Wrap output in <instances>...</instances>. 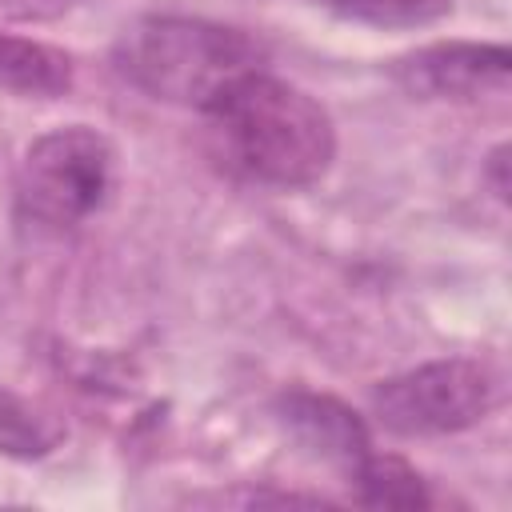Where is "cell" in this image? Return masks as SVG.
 Wrapping results in <instances>:
<instances>
[{
  "mask_svg": "<svg viewBox=\"0 0 512 512\" xmlns=\"http://www.w3.org/2000/svg\"><path fill=\"white\" fill-rule=\"evenodd\" d=\"M200 116L220 168L264 188H308L336 160L328 108L268 68L228 84Z\"/></svg>",
  "mask_w": 512,
  "mask_h": 512,
  "instance_id": "obj_1",
  "label": "cell"
},
{
  "mask_svg": "<svg viewBox=\"0 0 512 512\" xmlns=\"http://www.w3.org/2000/svg\"><path fill=\"white\" fill-rule=\"evenodd\" d=\"M276 412H280V424L292 432V440L304 452H312L324 464H336L344 476L372 452V436H368L364 420L336 396L292 388L280 396Z\"/></svg>",
  "mask_w": 512,
  "mask_h": 512,
  "instance_id": "obj_6",
  "label": "cell"
},
{
  "mask_svg": "<svg viewBox=\"0 0 512 512\" xmlns=\"http://www.w3.org/2000/svg\"><path fill=\"white\" fill-rule=\"evenodd\" d=\"M368 404L372 416L396 436H448L492 412L496 376L480 360L444 356L372 384Z\"/></svg>",
  "mask_w": 512,
  "mask_h": 512,
  "instance_id": "obj_4",
  "label": "cell"
},
{
  "mask_svg": "<svg viewBox=\"0 0 512 512\" xmlns=\"http://www.w3.org/2000/svg\"><path fill=\"white\" fill-rule=\"evenodd\" d=\"M112 140L88 124H60L36 136L16 168L20 216L44 228H76L112 192Z\"/></svg>",
  "mask_w": 512,
  "mask_h": 512,
  "instance_id": "obj_3",
  "label": "cell"
},
{
  "mask_svg": "<svg viewBox=\"0 0 512 512\" xmlns=\"http://www.w3.org/2000/svg\"><path fill=\"white\" fill-rule=\"evenodd\" d=\"M116 72L152 100L204 112L228 84L264 68V48L240 28L196 16H144L112 44Z\"/></svg>",
  "mask_w": 512,
  "mask_h": 512,
  "instance_id": "obj_2",
  "label": "cell"
},
{
  "mask_svg": "<svg viewBox=\"0 0 512 512\" xmlns=\"http://www.w3.org/2000/svg\"><path fill=\"white\" fill-rule=\"evenodd\" d=\"M488 176H492V192H496L500 200H508V148H504V144L492 148V156H488Z\"/></svg>",
  "mask_w": 512,
  "mask_h": 512,
  "instance_id": "obj_10",
  "label": "cell"
},
{
  "mask_svg": "<svg viewBox=\"0 0 512 512\" xmlns=\"http://www.w3.org/2000/svg\"><path fill=\"white\" fill-rule=\"evenodd\" d=\"M0 88L16 96H60L72 88V60L44 40L0 32Z\"/></svg>",
  "mask_w": 512,
  "mask_h": 512,
  "instance_id": "obj_7",
  "label": "cell"
},
{
  "mask_svg": "<svg viewBox=\"0 0 512 512\" xmlns=\"http://www.w3.org/2000/svg\"><path fill=\"white\" fill-rule=\"evenodd\" d=\"M344 480L352 488V500L368 508H428L432 504L420 472L404 464L400 456H384L376 448Z\"/></svg>",
  "mask_w": 512,
  "mask_h": 512,
  "instance_id": "obj_8",
  "label": "cell"
},
{
  "mask_svg": "<svg viewBox=\"0 0 512 512\" xmlns=\"http://www.w3.org/2000/svg\"><path fill=\"white\" fill-rule=\"evenodd\" d=\"M60 424L40 412L28 396L0 384V456L12 460H40L60 444Z\"/></svg>",
  "mask_w": 512,
  "mask_h": 512,
  "instance_id": "obj_9",
  "label": "cell"
},
{
  "mask_svg": "<svg viewBox=\"0 0 512 512\" xmlns=\"http://www.w3.org/2000/svg\"><path fill=\"white\" fill-rule=\"evenodd\" d=\"M392 76L416 100L476 104L508 92L512 52L504 44H480V40H436L396 56Z\"/></svg>",
  "mask_w": 512,
  "mask_h": 512,
  "instance_id": "obj_5",
  "label": "cell"
}]
</instances>
